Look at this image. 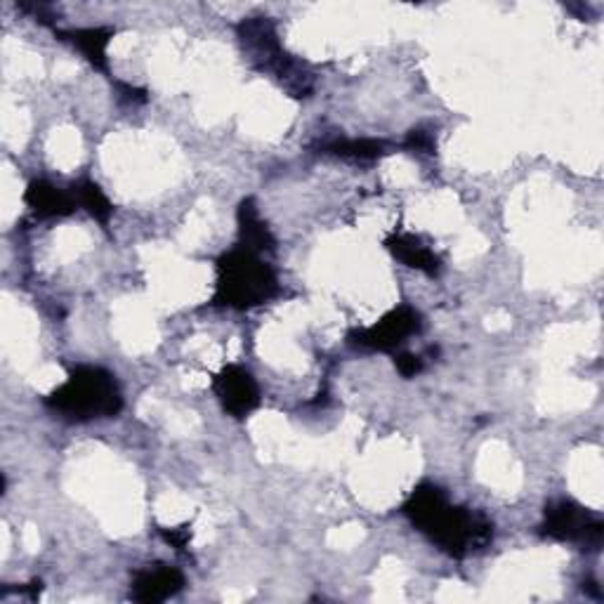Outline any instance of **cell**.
<instances>
[{
    "instance_id": "obj_1",
    "label": "cell",
    "mask_w": 604,
    "mask_h": 604,
    "mask_svg": "<svg viewBox=\"0 0 604 604\" xmlns=\"http://www.w3.org/2000/svg\"><path fill=\"white\" fill-rule=\"evenodd\" d=\"M401 513L451 557L477 553L493 541V525L485 515L451 505L445 491L435 485H421L415 489Z\"/></svg>"
},
{
    "instance_id": "obj_2",
    "label": "cell",
    "mask_w": 604,
    "mask_h": 604,
    "mask_svg": "<svg viewBox=\"0 0 604 604\" xmlns=\"http://www.w3.org/2000/svg\"><path fill=\"white\" fill-rule=\"evenodd\" d=\"M46 404L64 419L86 423L95 419H114L124 409L118 383L110 371L100 367H78L64 385L52 393Z\"/></svg>"
},
{
    "instance_id": "obj_3",
    "label": "cell",
    "mask_w": 604,
    "mask_h": 604,
    "mask_svg": "<svg viewBox=\"0 0 604 604\" xmlns=\"http://www.w3.org/2000/svg\"><path fill=\"white\" fill-rule=\"evenodd\" d=\"M279 293V281L270 265L260 253L239 246L224 253L218 260V291L215 305L232 307V310H253Z\"/></svg>"
},
{
    "instance_id": "obj_4",
    "label": "cell",
    "mask_w": 604,
    "mask_h": 604,
    "mask_svg": "<svg viewBox=\"0 0 604 604\" xmlns=\"http://www.w3.org/2000/svg\"><path fill=\"white\" fill-rule=\"evenodd\" d=\"M236 34L255 69L272 74L293 98H310L312 74L284 50L270 17H248L236 26Z\"/></svg>"
},
{
    "instance_id": "obj_5",
    "label": "cell",
    "mask_w": 604,
    "mask_h": 604,
    "mask_svg": "<svg viewBox=\"0 0 604 604\" xmlns=\"http://www.w3.org/2000/svg\"><path fill=\"white\" fill-rule=\"evenodd\" d=\"M541 534L553 541L579 543L597 550L604 539V525L597 515H590L583 505L560 499L545 505Z\"/></svg>"
},
{
    "instance_id": "obj_6",
    "label": "cell",
    "mask_w": 604,
    "mask_h": 604,
    "mask_svg": "<svg viewBox=\"0 0 604 604\" xmlns=\"http://www.w3.org/2000/svg\"><path fill=\"white\" fill-rule=\"evenodd\" d=\"M423 321L421 312L413 310L411 305H399L395 310L387 312L381 321H375L369 329H357L350 333V343L364 350H378V352H393L407 338L421 331Z\"/></svg>"
},
{
    "instance_id": "obj_7",
    "label": "cell",
    "mask_w": 604,
    "mask_h": 604,
    "mask_svg": "<svg viewBox=\"0 0 604 604\" xmlns=\"http://www.w3.org/2000/svg\"><path fill=\"white\" fill-rule=\"evenodd\" d=\"M213 390L218 395L222 409L234 419H246L260 407V387L253 375L241 367L222 369L213 381Z\"/></svg>"
},
{
    "instance_id": "obj_8",
    "label": "cell",
    "mask_w": 604,
    "mask_h": 604,
    "mask_svg": "<svg viewBox=\"0 0 604 604\" xmlns=\"http://www.w3.org/2000/svg\"><path fill=\"white\" fill-rule=\"evenodd\" d=\"M182 586H184L182 571H178L176 567L156 565L136 574V581H132V600L144 604H156L180 593Z\"/></svg>"
},
{
    "instance_id": "obj_9",
    "label": "cell",
    "mask_w": 604,
    "mask_h": 604,
    "mask_svg": "<svg viewBox=\"0 0 604 604\" xmlns=\"http://www.w3.org/2000/svg\"><path fill=\"white\" fill-rule=\"evenodd\" d=\"M385 248L390 250L397 260L404 262L411 270H419L427 277H435L441 272L439 255L425 246L419 236L413 234H390L385 239Z\"/></svg>"
},
{
    "instance_id": "obj_10",
    "label": "cell",
    "mask_w": 604,
    "mask_h": 604,
    "mask_svg": "<svg viewBox=\"0 0 604 604\" xmlns=\"http://www.w3.org/2000/svg\"><path fill=\"white\" fill-rule=\"evenodd\" d=\"M24 201L38 218H66V215L76 210V198L46 180L31 182L24 194Z\"/></svg>"
},
{
    "instance_id": "obj_11",
    "label": "cell",
    "mask_w": 604,
    "mask_h": 604,
    "mask_svg": "<svg viewBox=\"0 0 604 604\" xmlns=\"http://www.w3.org/2000/svg\"><path fill=\"white\" fill-rule=\"evenodd\" d=\"M62 40H69L74 48L80 50L92 66L98 72L110 74V62H106V48H110V40L114 36L112 29H104V26H95V29H72V31H55Z\"/></svg>"
},
{
    "instance_id": "obj_12",
    "label": "cell",
    "mask_w": 604,
    "mask_h": 604,
    "mask_svg": "<svg viewBox=\"0 0 604 604\" xmlns=\"http://www.w3.org/2000/svg\"><path fill=\"white\" fill-rule=\"evenodd\" d=\"M239 232H241V241H244V248L253 253L274 250V236L270 232V227L265 224V220L260 218V213L250 198H246L239 208Z\"/></svg>"
},
{
    "instance_id": "obj_13",
    "label": "cell",
    "mask_w": 604,
    "mask_h": 604,
    "mask_svg": "<svg viewBox=\"0 0 604 604\" xmlns=\"http://www.w3.org/2000/svg\"><path fill=\"white\" fill-rule=\"evenodd\" d=\"M319 150L324 154H333V156H340L347 160H375L385 154H390L393 144L385 140H373V138H361V140L335 138L329 142H321Z\"/></svg>"
},
{
    "instance_id": "obj_14",
    "label": "cell",
    "mask_w": 604,
    "mask_h": 604,
    "mask_svg": "<svg viewBox=\"0 0 604 604\" xmlns=\"http://www.w3.org/2000/svg\"><path fill=\"white\" fill-rule=\"evenodd\" d=\"M74 198L80 208H86L90 213V218H95L98 222L106 224L112 218V201L106 198V194L100 190L98 182L92 180H80L74 187Z\"/></svg>"
},
{
    "instance_id": "obj_15",
    "label": "cell",
    "mask_w": 604,
    "mask_h": 604,
    "mask_svg": "<svg viewBox=\"0 0 604 604\" xmlns=\"http://www.w3.org/2000/svg\"><path fill=\"white\" fill-rule=\"evenodd\" d=\"M404 146L411 152H419V154H435V138L425 130H413V132H409V138L404 140Z\"/></svg>"
},
{
    "instance_id": "obj_16",
    "label": "cell",
    "mask_w": 604,
    "mask_h": 604,
    "mask_svg": "<svg viewBox=\"0 0 604 604\" xmlns=\"http://www.w3.org/2000/svg\"><path fill=\"white\" fill-rule=\"evenodd\" d=\"M395 364H397V371L404 375V378H413V375H419L423 371V359L419 355H411V352L399 355L395 359Z\"/></svg>"
},
{
    "instance_id": "obj_17",
    "label": "cell",
    "mask_w": 604,
    "mask_h": 604,
    "mask_svg": "<svg viewBox=\"0 0 604 604\" xmlns=\"http://www.w3.org/2000/svg\"><path fill=\"white\" fill-rule=\"evenodd\" d=\"M160 536H164L166 543H170L176 550H184L187 543L192 541V531L187 527H178V529H160Z\"/></svg>"
}]
</instances>
